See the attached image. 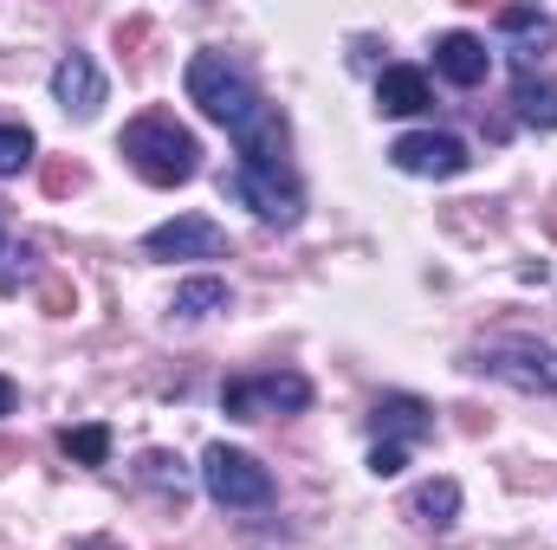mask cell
Masks as SVG:
<instances>
[{"mask_svg":"<svg viewBox=\"0 0 557 550\" xmlns=\"http://www.w3.org/2000/svg\"><path fill=\"white\" fill-rule=\"evenodd\" d=\"M182 91H188V104L208 117V124H221L227 137L234 130H247L260 111H267V98H260V78L234 59V52H221V46H201L195 59H188V72H182Z\"/></svg>","mask_w":557,"mask_h":550,"instance_id":"cell-1","label":"cell"},{"mask_svg":"<svg viewBox=\"0 0 557 550\" xmlns=\"http://www.w3.org/2000/svg\"><path fill=\"white\" fill-rule=\"evenodd\" d=\"M117 155L137 168L149 188H182L201 175V142L188 124H175L169 111H143L117 130Z\"/></svg>","mask_w":557,"mask_h":550,"instance_id":"cell-2","label":"cell"},{"mask_svg":"<svg viewBox=\"0 0 557 550\" xmlns=\"http://www.w3.org/2000/svg\"><path fill=\"white\" fill-rule=\"evenodd\" d=\"M467 370L493 376L519 396H557V350L539 343V337H493V343L467 350Z\"/></svg>","mask_w":557,"mask_h":550,"instance_id":"cell-3","label":"cell"},{"mask_svg":"<svg viewBox=\"0 0 557 550\" xmlns=\"http://www.w3.org/2000/svg\"><path fill=\"white\" fill-rule=\"evenodd\" d=\"M201 492H208L221 512H267L278 499L273 473H267L247 447H227V440H214V447L201 453Z\"/></svg>","mask_w":557,"mask_h":550,"instance_id":"cell-4","label":"cell"},{"mask_svg":"<svg viewBox=\"0 0 557 550\" xmlns=\"http://www.w3.org/2000/svg\"><path fill=\"white\" fill-rule=\"evenodd\" d=\"M221 195L227 201H240L253 221H267V227H298L305 221V182H298V168H227L221 175Z\"/></svg>","mask_w":557,"mask_h":550,"instance_id":"cell-5","label":"cell"},{"mask_svg":"<svg viewBox=\"0 0 557 550\" xmlns=\"http://www.w3.org/2000/svg\"><path fill=\"white\" fill-rule=\"evenodd\" d=\"M221 409L234 421H267V414H305L311 409V376L298 370H260V376H227Z\"/></svg>","mask_w":557,"mask_h":550,"instance_id":"cell-6","label":"cell"},{"mask_svg":"<svg viewBox=\"0 0 557 550\" xmlns=\"http://www.w3.org/2000/svg\"><path fill=\"white\" fill-rule=\"evenodd\" d=\"M389 162L403 175H421V182H454L473 168V149L454 137V130H409V137L389 142Z\"/></svg>","mask_w":557,"mask_h":550,"instance_id":"cell-7","label":"cell"},{"mask_svg":"<svg viewBox=\"0 0 557 550\" xmlns=\"http://www.w3.org/2000/svg\"><path fill=\"white\" fill-rule=\"evenodd\" d=\"M143 253L149 260H227V234L208 214H175L143 234Z\"/></svg>","mask_w":557,"mask_h":550,"instance_id":"cell-8","label":"cell"},{"mask_svg":"<svg viewBox=\"0 0 557 550\" xmlns=\"http://www.w3.org/2000/svg\"><path fill=\"white\" fill-rule=\"evenodd\" d=\"M46 85H52V104H59L65 117H78V124H85V117H98V111H104V98H111L104 65H98L91 52H65V59L52 65V78H46Z\"/></svg>","mask_w":557,"mask_h":550,"instance_id":"cell-9","label":"cell"},{"mask_svg":"<svg viewBox=\"0 0 557 550\" xmlns=\"http://www.w3.org/2000/svg\"><path fill=\"white\" fill-rule=\"evenodd\" d=\"M370 427H376V440H389V447H421V440H434V409H428L421 396H409V389H389V396H376Z\"/></svg>","mask_w":557,"mask_h":550,"instance_id":"cell-10","label":"cell"},{"mask_svg":"<svg viewBox=\"0 0 557 550\" xmlns=\"http://www.w3.org/2000/svg\"><path fill=\"white\" fill-rule=\"evenodd\" d=\"M434 78H447V85H460V91L486 85V78H493V52H486V39L467 33V26L441 33V39H434Z\"/></svg>","mask_w":557,"mask_h":550,"instance_id":"cell-11","label":"cell"},{"mask_svg":"<svg viewBox=\"0 0 557 550\" xmlns=\"http://www.w3.org/2000/svg\"><path fill=\"white\" fill-rule=\"evenodd\" d=\"M493 26H499V39H512L519 72H532L539 46H557V13H545V7H499Z\"/></svg>","mask_w":557,"mask_h":550,"instance_id":"cell-12","label":"cell"},{"mask_svg":"<svg viewBox=\"0 0 557 550\" xmlns=\"http://www.w3.org/2000/svg\"><path fill=\"white\" fill-rule=\"evenodd\" d=\"M428 104H434V85H428L421 65H389V72L376 78V111H383V117H421Z\"/></svg>","mask_w":557,"mask_h":550,"instance_id":"cell-13","label":"cell"},{"mask_svg":"<svg viewBox=\"0 0 557 550\" xmlns=\"http://www.w3.org/2000/svg\"><path fill=\"white\" fill-rule=\"evenodd\" d=\"M512 117H519L525 130H557V78L519 72V78H512Z\"/></svg>","mask_w":557,"mask_h":550,"instance_id":"cell-14","label":"cell"},{"mask_svg":"<svg viewBox=\"0 0 557 550\" xmlns=\"http://www.w3.org/2000/svg\"><path fill=\"white\" fill-rule=\"evenodd\" d=\"M227 304H234V285H227V278H214V273L182 278V285H175V298H169V311H175L182 324H195V317H214V311H227Z\"/></svg>","mask_w":557,"mask_h":550,"instance_id":"cell-15","label":"cell"},{"mask_svg":"<svg viewBox=\"0 0 557 550\" xmlns=\"http://www.w3.org/2000/svg\"><path fill=\"white\" fill-rule=\"evenodd\" d=\"M409 512H416L428 532H454V525H460V479H447V473H441V479H421L416 499H409Z\"/></svg>","mask_w":557,"mask_h":550,"instance_id":"cell-16","label":"cell"},{"mask_svg":"<svg viewBox=\"0 0 557 550\" xmlns=\"http://www.w3.org/2000/svg\"><path fill=\"white\" fill-rule=\"evenodd\" d=\"M59 453H65L72 466H104V460H111V427H104V421L59 427Z\"/></svg>","mask_w":557,"mask_h":550,"instance_id":"cell-17","label":"cell"},{"mask_svg":"<svg viewBox=\"0 0 557 550\" xmlns=\"http://www.w3.org/2000/svg\"><path fill=\"white\" fill-rule=\"evenodd\" d=\"M143 486H156V492L182 499V492H188V466H182L175 453H143Z\"/></svg>","mask_w":557,"mask_h":550,"instance_id":"cell-18","label":"cell"},{"mask_svg":"<svg viewBox=\"0 0 557 550\" xmlns=\"http://www.w3.org/2000/svg\"><path fill=\"white\" fill-rule=\"evenodd\" d=\"M33 149H39V142H33L26 124H0V182H7V175H20V168L33 162Z\"/></svg>","mask_w":557,"mask_h":550,"instance_id":"cell-19","label":"cell"},{"mask_svg":"<svg viewBox=\"0 0 557 550\" xmlns=\"http://www.w3.org/2000/svg\"><path fill=\"white\" fill-rule=\"evenodd\" d=\"M403 466H409V447H389V440L370 447V473H376V479H396Z\"/></svg>","mask_w":557,"mask_h":550,"instance_id":"cell-20","label":"cell"},{"mask_svg":"<svg viewBox=\"0 0 557 550\" xmlns=\"http://www.w3.org/2000/svg\"><path fill=\"white\" fill-rule=\"evenodd\" d=\"M13 409H20V389H13V376H0V421H7Z\"/></svg>","mask_w":557,"mask_h":550,"instance_id":"cell-21","label":"cell"},{"mask_svg":"<svg viewBox=\"0 0 557 550\" xmlns=\"http://www.w3.org/2000/svg\"><path fill=\"white\" fill-rule=\"evenodd\" d=\"M72 550H117V545H72Z\"/></svg>","mask_w":557,"mask_h":550,"instance_id":"cell-22","label":"cell"},{"mask_svg":"<svg viewBox=\"0 0 557 550\" xmlns=\"http://www.w3.org/2000/svg\"><path fill=\"white\" fill-rule=\"evenodd\" d=\"M0 253H7V227H0Z\"/></svg>","mask_w":557,"mask_h":550,"instance_id":"cell-23","label":"cell"}]
</instances>
